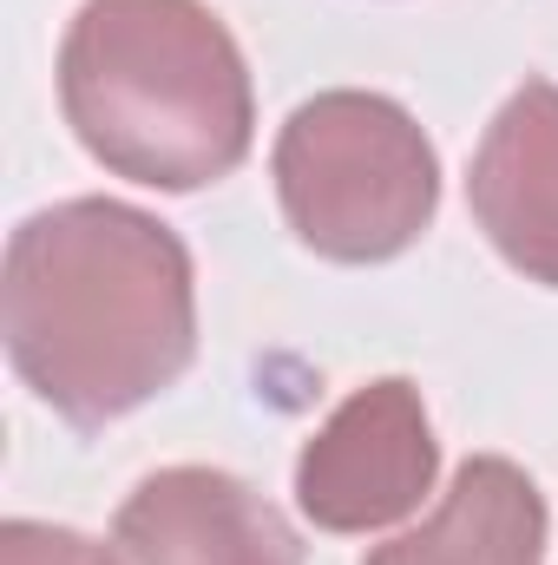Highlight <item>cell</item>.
<instances>
[{
  "instance_id": "obj_4",
  "label": "cell",
  "mask_w": 558,
  "mask_h": 565,
  "mask_svg": "<svg viewBox=\"0 0 558 565\" xmlns=\"http://www.w3.org/2000/svg\"><path fill=\"white\" fill-rule=\"evenodd\" d=\"M440 440L408 375L355 388L296 454V507L315 533H382L433 493Z\"/></svg>"
},
{
  "instance_id": "obj_3",
  "label": "cell",
  "mask_w": 558,
  "mask_h": 565,
  "mask_svg": "<svg viewBox=\"0 0 558 565\" xmlns=\"http://www.w3.org/2000/svg\"><path fill=\"white\" fill-rule=\"evenodd\" d=\"M277 204L329 264H388L440 211V158L420 119L362 86L315 93L289 113L270 151Z\"/></svg>"
},
{
  "instance_id": "obj_7",
  "label": "cell",
  "mask_w": 558,
  "mask_h": 565,
  "mask_svg": "<svg viewBox=\"0 0 558 565\" xmlns=\"http://www.w3.org/2000/svg\"><path fill=\"white\" fill-rule=\"evenodd\" d=\"M546 493L506 454H473L433 520L375 546L362 565H546Z\"/></svg>"
},
{
  "instance_id": "obj_8",
  "label": "cell",
  "mask_w": 558,
  "mask_h": 565,
  "mask_svg": "<svg viewBox=\"0 0 558 565\" xmlns=\"http://www.w3.org/2000/svg\"><path fill=\"white\" fill-rule=\"evenodd\" d=\"M0 565H126L112 546L73 533V526H46V520H7L0 526Z\"/></svg>"
},
{
  "instance_id": "obj_6",
  "label": "cell",
  "mask_w": 558,
  "mask_h": 565,
  "mask_svg": "<svg viewBox=\"0 0 558 565\" xmlns=\"http://www.w3.org/2000/svg\"><path fill=\"white\" fill-rule=\"evenodd\" d=\"M466 204L486 244L526 282L558 289V86L526 79L486 126L466 171Z\"/></svg>"
},
{
  "instance_id": "obj_5",
  "label": "cell",
  "mask_w": 558,
  "mask_h": 565,
  "mask_svg": "<svg viewBox=\"0 0 558 565\" xmlns=\"http://www.w3.org/2000/svg\"><path fill=\"white\" fill-rule=\"evenodd\" d=\"M126 565H302L277 507L224 467H158L112 520Z\"/></svg>"
},
{
  "instance_id": "obj_1",
  "label": "cell",
  "mask_w": 558,
  "mask_h": 565,
  "mask_svg": "<svg viewBox=\"0 0 558 565\" xmlns=\"http://www.w3.org/2000/svg\"><path fill=\"white\" fill-rule=\"evenodd\" d=\"M0 329L13 375L73 427L164 395L197 355V277L171 224L119 198H66L7 237Z\"/></svg>"
},
{
  "instance_id": "obj_2",
  "label": "cell",
  "mask_w": 558,
  "mask_h": 565,
  "mask_svg": "<svg viewBox=\"0 0 558 565\" xmlns=\"http://www.w3.org/2000/svg\"><path fill=\"white\" fill-rule=\"evenodd\" d=\"M60 113L144 191H204L257 139L244 46L204 0H86L60 40Z\"/></svg>"
}]
</instances>
